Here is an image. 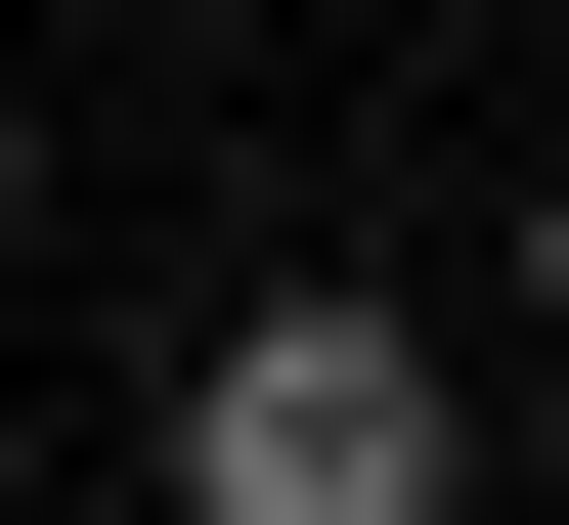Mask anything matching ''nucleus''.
I'll use <instances>...</instances> for the list:
<instances>
[{
    "label": "nucleus",
    "mask_w": 569,
    "mask_h": 525,
    "mask_svg": "<svg viewBox=\"0 0 569 525\" xmlns=\"http://www.w3.org/2000/svg\"><path fill=\"white\" fill-rule=\"evenodd\" d=\"M176 525H482V394L307 263V306H219V351H176Z\"/></svg>",
    "instance_id": "1"
},
{
    "label": "nucleus",
    "mask_w": 569,
    "mask_h": 525,
    "mask_svg": "<svg viewBox=\"0 0 569 525\" xmlns=\"http://www.w3.org/2000/svg\"><path fill=\"white\" fill-rule=\"evenodd\" d=\"M526 351H569V175H526Z\"/></svg>",
    "instance_id": "2"
},
{
    "label": "nucleus",
    "mask_w": 569,
    "mask_h": 525,
    "mask_svg": "<svg viewBox=\"0 0 569 525\" xmlns=\"http://www.w3.org/2000/svg\"><path fill=\"white\" fill-rule=\"evenodd\" d=\"M526 482H569V438H526Z\"/></svg>",
    "instance_id": "3"
}]
</instances>
